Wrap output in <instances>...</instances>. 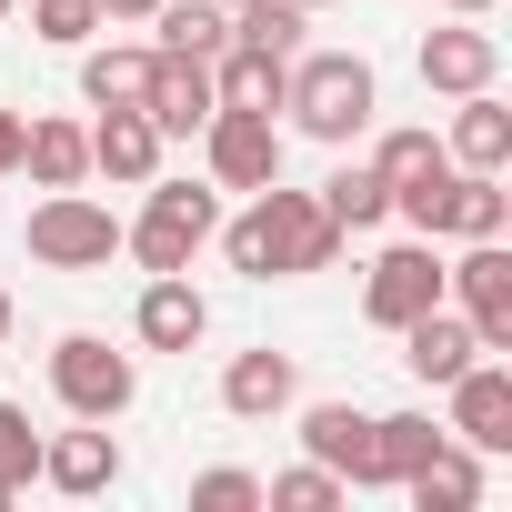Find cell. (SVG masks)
Wrapping results in <instances>:
<instances>
[{
  "mask_svg": "<svg viewBox=\"0 0 512 512\" xmlns=\"http://www.w3.org/2000/svg\"><path fill=\"white\" fill-rule=\"evenodd\" d=\"M302 442H312L322 472H342V492H372V482H382L372 412H352V402H312V412H302Z\"/></svg>",
  "mask_w": 512,
  "mask_h": 512,
  "instance_id": "obj_10",
  "label": "cell"
},
{
  "mask_svg": "<svg viewBox=\"0 0 512 512\" xmlns=\"http://www.w3.org/2000/svg\"><path fill=\"white\" fill-rule=\"evenodd\" d=\"M0 502H11V482H0Z\"/></svg>",
  "mask_w": 512,
  "mask_h": 512,
  "instance_id": "obj_38",
  "label": "cell"
},
{
  "mask_svg": "<svg viewBox=\"0 0 512 512\" xmlns=\"http://www.w3.org/2000/svg\"><path fill=\"white\" fill-rule=\"evenodd\" d=\"M151 11H161V0H101V31H111V21L131 31V21H151Z\"/></svg>",
  "mask_w": 512,
  "mask_h": 512,
  "instance_id": "obj_34",
  "label": "cell"
},
{
  "mask_svg": "<svg viewBox=\"0 0 512 512\" xmlns=\"http://www.w3.org/2000/svg\"><path fill=\"white\" fill-rule=\"evenodd\" d=\"M41 482H51V492H111V482H121V442H111V422L41 442Z\"/></svg>",
  "mask_w": 512,
  "mask_h": 512,
  "instance_id": "obj_17",
  "label": "cell"
},
{
  "mask_svg": "<svg viewBox=\"0 0 512 512\" xmlns=\"http://www.w3.org/2000/svg\"><path fill=\"white\" fill-rule=\"evenodd\" d=\"M402 362H412V382H432V392H442L462 362H482V342H472V322H462L452 302H432V312H412V322H402Z\"/></svg>",
  "mask_w": 512,
  "mask_h": 512,
  "instance_id": "obj_15",
  "label": "cell"
},
{
  "mask_svg": "<svg viewBox=\"0 0 512 512\" xmlns=\"http://www.w3.org/2000/svg\"><path fill=\"white\" fill-rule=\"evenodd\" d=\"M322 211L342 221V241H352V231H382V221H392V181H382L372 161H342V171L322 181Z\"/></svg>",
  "mask_w": 512,
  "mask_h": 512,
  "instance_id": "obj_22",
  "label": "cell"
},
{
  "mask_svg": "<svg viewBox=\"0 0 512 512\" xmlns=\"http://www.w3.org/2000/svg\"><path fill=\"white\" fill-rule=\"evenodd\" d=\"M432 161H452L432 131H382V151H372V171H382V181H412V171H432Z\"/></svg>",
  "mask_w": 512,
  "mask_h": 512,
  "instance_id": "obj_31",
  "label": "cell"
},
{
  "mask_svg": "<svg viewBox=\"0 0 512 512\" xmlns=\"http://www.w3.org/2000/svg\"><path fill=\"white\" fill-rule=\"evenodd\" d=\"M452 161H432V171H412V181H392V221L402 231H422V241H452Z\"/></svg>",
  "mask_w": 512,
  "mask_h": 512,
  "instance_id": "obj_25",
  "label": "cell"
},
{
  "mask_svg": "<svg viewBox=\"0 0 512 512\" xmlns=\"http://www.w3.org/2000/svg\"><path fill=\"white\" fill-rule=\"evenodd\" d=\"M51 392H61L81 422H121V412L141 402V362L111 352L101 332H61V342H51Z\"/></svg>",
  "mask_w": 512,
  "mask_h": 512,
  "instance_id": "obj_4",
  "label": "cell"
},
{
  "mask_svg": "<svg viewBox=\"0 0 512 512\" xmlns=\"http://www.w3.org/2000/svg\"><path fill=\"white\" fill-rule=\"evenodd\" d=\"M41 472V432H31V402H0V482H31Z\"/></svg>",
  "mask_w": 512,
  "mask_h": 512,
  "instance_id": "obj_29",
  "label": "cell"
},
{
  "mask_svg": "<svg viewBox=\"0 0 512 512\" xmlns=\"http://www.w3.org/2000/svg\"><path fill=\"white\" fill-rule=\"evenodd\" d=\"M201 151H211V191H262V181H282V121H272V111H211V121H201Z\"/></svg>",
  "mask_w": 512,
  "mask_h": 512,
  "instance_id": "obj_7",
  "label": "cell"
},
{
  "mask_svg": "<svg viewBox=\"0 0 512 512\" xmlns=\"http://www.w3.org/2000/svg\"><path fill=\"white\" fill-rule=\"evenodd\" d=\"M302 402V362L292 352H231V372H221V412L231 422H272V412H292Z\"/></svg>",
  "mask_w": 512,
  "mask_h": 512,
  "instance_id": "obj_12",
  "label": "cell"
},
{
  "mask_svg": "<svg viewBox=\"0 0 512 512\" xmlns=\"http://www.w3.org/2000/svg\"><path fill=\"white\" fill-rule=\"evenodd\" d=\"M91 171H111V181H151L161 171V131H151V111H101L91 121Z\"/></svg>",
  "mask_w": 512,
  "mask_h": 512,
  "instance_id": "obj_18",
  "label": "cell"
},
{
  "mask_svg": "<svg viewBox=\"0 0 512 512\" xmlns=\"http://www.w3.org/2000/svg\"><path fill=\"white\" fill-rule=\"evenodd\" d=\"M402 492H412L422 512H472V502H482V462H472V442H462V452L442 442L422 472H402Z\"/></svg>",
  "mask_w": 512,
  "mask_h": 512,
  "instance_id": "obj_23",
  "label": "cell"
},
{
  "mask_svg": "<svg viewBox=\"0 0 512 512\" xmlns=\"http://www.w3.org/2000/svg\"><path fill=\"white\" fill-rule=\"evenodd\" d=\"M221 11H241V0H221Z\"/></svg>",
  "mask_w": 512,
  "mask_h": 512,
  "instance_id": "obj_39",
  "label": "cell"
},
{
  "mask_svg": "<svg viewBox=\"0 0 512 512\" xmlns=\"http://www.w3.org/2000/svg\"><path fill=\"white\" fill-rule=\"evenodd\" d=\"M442 442H452V432H442L432 412H372V452H382V482L422 472V462H432Z\"/></svg>",
  "mask_w": 512,
  "mask_h": 512,
  "instance_id": "obj_26",
  "label": "cell"
},
{
  "mask_svg": "<svg viewBox=\"0 0 512 512\" xmlns=\"http://www.w3.org/2000/svg\"><path fill=\"white\" fill-rule=\"evenodd\" d=\"M292 11H332V0H292Z\"/></svg>",
  "mask_w": 512,
  "mask_h": 512,
  "instance_id": "obj_37",
  "label": "cell"
},
{
  "mask_svg": "<svg viewBox=\"0 0 512 512\" xmlns=\"http://www.w3.org/2000/svg\"><path fill=\"white\" fill-rule=\"evenodd\" d=\"M442 151H452V171H502V161H512V111H502L492 91H462Z\"/></svg>",
  "mask_w": 512,
  "mask_h": 512,
  "instance_id": "obj_19",
  "label": "cell"
},
{
  "mask_svg": "<svg viewBox=\"0 0 512 512\" xmlns=\"http://www.w3.org/2000/svg\"><path fill=\"white\" fill-rule=\"evenodd\" d=\"M442 302H462L482 352H512V251L502 241H462V262H442Z\"/></svg>",
  "mask_w": 512,
  "mask_h": 512,
  "instance_id": "obj_6",
  "label": "cell"
},
{
  "mask_svg": "<svg viewBox=\"0 0 512 512\" xmlns=\"http://www.w3.org/2000/svg\"><path fill=\"white\" fill-rule=\"evenodd\" d=\"M432 302H442V241H422V231H412V241H392L382 262H372L362 312H372L382 332H402V322H412V312H432Z\"/></svg>",
  "mask_w": 512,
  "mask_h": 512,
  "instance_id": "obj_8",
  "label": "cell"
},
{
  "mask_svg": "<svg viewBox=\"0 0 512 512\" xmlns=\"http://www.w3.org/2000/svg\"><path fill=\"white\" fill-rule=\"evenodd\" d=\"M262 502H272V512H332V502H342V472H322V462H302V472H282V482H262Z\"/></svg>",
  "mask_w": 512,
  "mask_h": 512,
  "instance_id": "obj_28",
  "label": "cell"
},
{
  "mask_svg": "<svg viewBox=\"0 0 512 512\" xmlns=\"http://www.w3.org/2000/svg\"><path fill=\"white\" fill-rule=\"evenodd\" d=\"M151 201H141V221L121 231V251H141V272H191V251L221 231V191H201V181H141Z\"/></svg>",
  "mask_w": 512,
  "mask_h": 512,
  "instance_id": "obj_3",
  "label": "cell"
},
{
  "mask_svg": "<svg viewBox=\"0 0 512 512\" xmlns=\"http://www.w3.org/2000/svg\"><path fill=\"white\" fill-rule=\"evenodd\" d=\"M0 342H11V292H0Z\"/></svg>",
  "mask_w": 512,
  "mask_h": 512,
  "instance_id": "obj_36",
  "label": "cell"
},
{
  "mask_svg": "<svg viewBox=\"0 0 512 512\" xmlns=\"http://www.w3.org/2000/svg\"><path fill=\"white\" fill-rule=\"evenodd\" d=\"M31 262L41 272H111V251H121V221L91 201V191H51L41 211H31Z\"/></svg>",
  "mask_w": 512,
  "mask_h": 512,
  "instance_id": "obj_5",
  "label": "cell"
},
{
  "mask_svg": "<svg viewBox=\"0 0 512 512\" xmlns=\"http://www.w3.org/2000/svg\"><path fill=\"white\" fill-rule=\"evenodd\" d=\"M211 241H221V262L241 282H292V272H332L342 262V221L322 211V191H282V181H262L251 211L221 221Z\"/></svg>",
  "mask_w": 512,
  "mask_h": 512,
  "instance_id": "obj_1",
  "label": "cell"
},
{
  "mask_svg": "<svg viewBox=\"0 0 512 512\" xmlns=\"http://www.w3.org/2000/svg\"><path fill=\"white\" fill-rule=\"evenodd\" d=\"M442 392H452V442H472V452H512V362H502V352L462 362Z\"/></svg>",
  "mask_w": 512,
  "mask_h": 512,
  "instance_id": "obj_9",
  "label": "cell"
},
{
  "mask_svg": "<svg viewBox=\"0 0 512 512\" xmlns=\"http://www.w3.org/2000/svg\"><path fill=\"white\" fill-rule=\"evenodd\" d=\"M151 51H191V61H221V41H231V11H221V0H161V11H151Z\"/></svg>",
  "mask_w": 512,
  "mask_h": 512,
  "instance_id": "obj_24",
  "label": "cell"
},
{
  "mask_svg": "<svg viewBox=\"0 0 512 512\" xmlns=\"http://www.w3.org/2000/svg\"><path fill=\"white\" fill-rule=\"evenodd\" d=\"M0 11H11V0H0Z\"/></svg>",
  "mask_w": 512,
  "mask_h": 512,
  "instance_id": "obj_40",
  "label": "cell"
},
{
  "mask_svg": "<svg viewBox=\"0 0 512 512\" xmlns=\"http://www.w3.org/2000/svg\"><path fill=\"white\" fill-rule=\"evenodd\" d=\"M131 332H141L151 352H191V342L211 332V302L191 292V272H151V292H141V312H131Z\"/></svg>",
  "mask_w": 512,
  "mask_h": 512,
  "instance_id": "obj_14",
  "label": "cell"
},
{
  "mask_svg": "<svg viewBox=\"0 0 512 512\" xmlns=\"http://www.w3.org/2000/svg\"><path fill=\"white\" fill-rule=\"evenodd\" d=\"M502 221H512L502 171H462L452 181V241H502Z\"/></svg>",
  "mask_w": 512,
  "mask_h": 512,
  "instance_id": "obj_27",
  "label": "cell"
},
{
  "mask_svg": "<svg viewBox=\"0 0 512 512\" xmlns=\"http://www.w3.org/2000/svg\"><path fill=\"white\" fill-rule=\"evenodd\" d=\"M21 171H31L41 191H81V181H91V131H81V121H31V131H21Z\"/></svg>",
  "mask_w": 512,
  "mask_h": 512,
  "instance_id": "obj_20",
  "label": "cell"
},
{
  "mask_svg": "<svg viewBox=\"0 0 512 512\" xmlns=\"http://www.w3.org/2000/svg\"><path fill=\"white\" fill-rule=\"evenodd\" d=\"M211 91H221V111H282V91H292V61H282V51H251V41H221V61H211Z\"/></svg>",
  "mask_w": 512,
  "mask_h": 512,
  "instance_id": "obj_16",
  "label": "cell"
},
{
  "mask_svg": "<svg viewBox=\"0 0 512 512\" xmlns=\"http://www.w3.org/2000/svg\"><path fill=\"white\" fill-rule=\"evenodd\" d=\"M31 31L41 41H91L101 31V0H31Z\"/></svg>",
  "mask_w": 512,
  "mask_h": 512,
  "instance_id": "obj_32",
  "label": "cell"
},
{
  "mask_svg": "<svg viewBox=\"0 0 512 512\" xmlns=\"http://www.w3.org/2000/svg\"><path fill=\"white\" fill-rule=\"evenodd\" d=\"M151 131L161 141H181V131H201L211 111H221V91H211V61H191V51H151Z\"/></svg>",
  "mask_w": 512,
  "mask_h": 512,
  "instance_id": "obj_11",
  "label": "cell"
},
{
  "mask_svg": "<svg viewBox=\"0 0 512 512\" xmlns=\"http://www.w3.org/2000/svg\"><path fill=\"white\" fill-rule=\"evenodd\" d=\"M251 502H262V472H241V462H221V472L191 482V512H251Z\"/></svg>",
  "mask_w": 512,
  "mask_h": 512,
  "instance_id": "obj_30",
  "label": "cell"
},
{
  "mask_svg": "<svg viewBox=\"0 0 512 512\" xmlns=\"http://www.w3.org/2000/svg\"><path fill=\"white\" fill-rule=\"evenodd\" d=\"M422 81H432V91H452V101H462V91H492V81H502V41H492V31H472V21H452V31H432V41H422Z\"/></svg>",
  "mask_w": 512,
  "mask_h": 512,
  "instance_id": "obj_13",
  "label": "cell"
},
{
  "mask_svg": "<svg viewBox=\"0 0 512 512\" xmlns=\"http://www.w3.org/2000/svg\"><path fill=\"white\" fill-rule=\"evenodd\" d=\"M442 11H452V21H482V11H492V0H442Z\"/></svg>",
  "mask_w": 512,
  "mask_h": 512,
  "instance_id": "obj_35",
  "label": "cell"
},
{
  "mask_svg": "<svg viewBox=\"0 0 512 512\" xmlns=\"http://www.w3.org/2000/svg\"><path fill=\"white\" fill-rule=\"evenodd\" d=\"M81 101H91V111H141V101H151V51H131V41L91 51V61H81Z\"/></svg>",
  "mask_w": 512,
  "mask_h": 512,
  "instance_id": "obj_21",
  "label": "cell"
},
{
  "mask_svg": "<svg viewBox=\"0 0 512 512\" xmlns=\"http://www.w3.org/2000/svg\"><path fill=\"white\" fill-rule=\"evenodd\" d=\"M282 111H292L302 141L352 151V141L372 131V111H382V81H372L362 51H292V91H282Z\"/></svg>",
  "mask_w": 512,
  "mask_h": 512,
  "instance_id": "obj_2",
  "label": "cell"
},
{
  "mask_svg": "<svg viewBox=\"0 0 512 512\" xmlns=\"http://www.w3.org/2000/svg\"><path fill=\"white\" fill-rule=\"evenodd\" d=\"M21 131H31L21 111H0V181H11V171H21Z\"/></svg>",
  "mask_w": 512,
  "mask_h": 512,
  "instance_id": "obj_33",
  "label": "cell"
}]
</instances>
